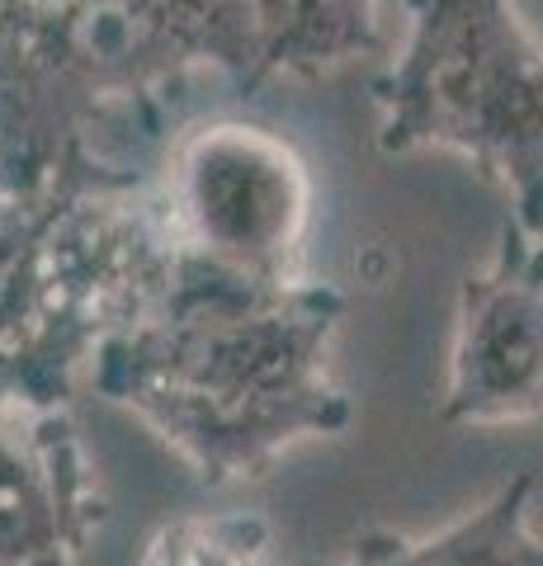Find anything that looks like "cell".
Returning <instances> with one entry per match:
<instances>
[{"mask_svg":"<svg viewBox=\"0 0 543 566\" xmlns=\"http://www.w3.org/2000/svg\"><path fill=\"white\" fill-rule=\"evenodd\" d=\"M534 495L530 472L501 482L472 515L453 520L440 534H364L336 562L307 566H543V538L534 534Z\"/></svg>","mask_w":543,"mask_h":566,"instance_id":"obj_8","label":"cell"},{"mask_svg":"<svg viewBox=\"0 0 543 566\" xmlns=\"http://www.w3.org/2000/svg\"><path fill=\"white\" fill-rule=\"evenodd\" d=\"M175 264L152 180L104 156L76 151L52 180L0 193V406H72Z\"/></svg>","mask_w":543,"mask_h":566,"instance_id":"obj_3","label":"cell"},{"mask_svg":"<svg viewBox=\"0 0 543 566\" xmlns=\"http://www.w3.org/2000/svg\"><path fill=\"white\" fill-rule=\"evenodd\" d=\"M255 85H312L383 48L378 0H251ZM251 85V91H255Z\"/></svg>","mask_w":543,"mask_h":566,"instance_id":"obj_9","label":"cell"},{"mask_svg":"<svg viewBox=\"0 0 543 566\" xmlns=\"http://www.w3.org/2000/svg\"><path fill=\"white\" fill-rule=\"evenodd\" d=\"M543 416V241L505 227L497 260L459 289L440 420L497 430Z\"/></svg>","mask_w":543,"mask_h":566,"instance_id":"obj_6","label":"cell"},{"mask_svg":"<svg viewBox=\"0 0 543 566\" xmlns=\"http://www.w3.org/2000/svg\"><path fill=\"white\" fill-rule=\"evenodd\" d=\"M341 322L336 283L260 279L180 251L161 297L100 349L91 392L143 420L203 486L255 482L355 416L331 374Z\"/></svg>","mask_w":543,"mask_h":566,"instance_id":"obj_1","label":"cell"},{"mask_svg":"<svg viewBox=\"0 0 543 566\" xmlns=\"http://www.w3.org/2000/svg\"><path fill=\"white\" fill-rule=\"evenodd\" d=\"M407 43L374 81L378 147L449 151L543 241V43L515 0H401Z\"/></svg>","mask_w":543,"mask_h":566,"instance_id":"obj_4","label":"cell"},{"mask_svg":"<svg viewBox=\"0 0 543 566\" xmlns=\"http://www.w3.org/2000/svg\"><path fill=\"white\" fill-rule=\"evenodd\" d=\"M109 520L66 406H0V566H81Z\"/></svg>","mask_w":543,"mask_h":566,"instance_id":"obj_7","label":"cell"},{"mask_svg":"<svg viewBox=\"0 0 543 566\" xmlns=\"http://www.w3.org/2000/svg\"><path fill=\"white\" fill-rule=\"evenodd\" d=\"M203 71L255 85L251 0H0V193L76 151L128 166L109 128L161 142V104Z\"/></svg>","mask_w":543,"mask_h":566,"instance_id":"obj_2","label":"cell"},{"mask_svg":"<svg viewBox=\"0 0 543 566\" xmlns=\"http://www.w3.org/2000/svg\"><path fill=\"white\" fill-rule=\"evenodd\" d=\"M143 566H270V524L260 515H189L156 528Z\"/></svg>","mask_w":543,"mask_h":566,"instance_id":"obj_10","label":"cell"},{"mask_svg":"<svg viewBox=\"0 0 543 566\" xmlns=\"http://www.w3.org/2000/svg\"><path fill=\"white\" fill-rule=\"evenodd\" d=\"M152 193L180 251L260 279L303 274L312 175L274 128L213 118L175 133Z\"/></svg>","mask_w":543,"mask_h":566,"instance_id":"obj_5","label":"cell"}]
</instances>
